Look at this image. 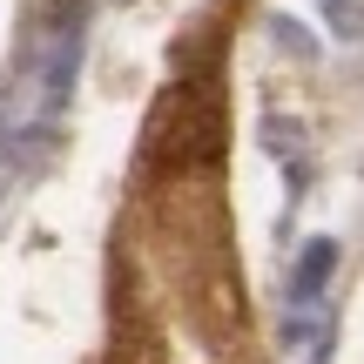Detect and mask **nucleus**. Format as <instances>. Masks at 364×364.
<instances>
[{
	"label": "nucleus",
	"mask_w": 364,
	"mask_h": 364,
	"mask_svg": "<svg viewBox=\"0 0 364 364\" xmlns=\"http://www.w3.org/2000/svg\"><path fill=\"white\" fill-rule=\"evenodd\" d=\"M223 162V75L216 68H182L176 88L149 115L142 169L162 176H203Z\"/></svg>",
	"instance_id": "nucleus-1"
}]
</instances>
